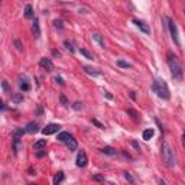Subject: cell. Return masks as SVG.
<instances>
[{
  "mask_svg": "<svg viewBox=\"0 0 185 185\" xmlns=\"http://www.w3.org/2000/svg\"><path fill=\"white\" fill-rule=\"evenodd\" d=\"M64 45H65V48H67L68 51L71 52V54H74L75 52V49H74V46H72V42H70V41H64Z\"/></svg>",
  "mask_w": 185,
  "mask_h": 185,
  "instance_id": "cell-26",
  "label": "cell"
},
{
  "mask_svg": "<svg viewBox=\"0 0 185 185\" xmlns=\"http://www.w3.org/2000/svg\"><path fill=\"white\" fill-rule=\"evenodd\" d=\"M104 95H106L107 99H110V100H111V99H113V95H111V94H110V93H109V91H104Z\"/></svg>",
  "mask_w": 185,
  "mask_h": 185,
  "instance_id": "cell-38",
  "label": "cell"
},
{
  "mask_svg": "<svg viewBox=\"0 0 185 185\" xmlns=\"http://www.w3.org/2000/svg\"><path fill=\"white\" fill-rule=\"evenodd\" d=\"M80 52H81V55H84L87 59H94L93 52H90L88 49H85V48H81V49H80Z\"/></svg>",
  "mask_w": 185,
  "mask_h": 185,
  "instance_id": "cell-22",
  "label": "cell"
},
{
  "mask_svg": "<svg viewBox=\"0 0 185 185\" xmlns=\"http://www.w3.org/2000/svg\"><path fill=\"white\" fill-rule=\"evenodd\" d=\"M122 153H123V156H124V158H127V159H132V156H130V155L127 153V152H124V150H123Z\"/></svg>",
  "mask_w": 185,
  "mask_h": 185,
  "instance_id": "cell-39",
  "label": "cell"
},
{
  "mask_svg": "<svg viewBox=\"0 0 185 185\" xmlns=\"http://www.w3.org/2000/svg\"><path fill=\"white\" fill-rule=\"evenodd\" d=\"M101 153H104V155H107V156H116V155L119 153L116 149H113V148H110V146H104L101 150H100Z\"/></svg>",
  "mask_w": 185,
  "mask_h": 185,
  "instance_id": "cell-14",
  "label": "cell"
},
{
  "mask_svg": "<svg viewBox=\"0 0 185 185\" xmlns=\"http://www.w3.org/2000/svg\"><path fill=\"white\" fill-rule=\"evenodd\" d=\"M23 133H26V132H25V129H16V130H13V136H15V138H22V136H23Z\"/></svg>",
  "mask_w": 185,
  "mask_h": 185,
  "instance_id": "cell-28",
  "label": "cell"
},
{
  "mask_svg": "<svg viewBox=\"0 0 185 185\" xmlns=\"http://www.w3.org/2000/svg\"><path fill=\"white\" fill-rule=\"evenodd\" d=\"M93 39L99 43L101 48H106V42H104V38H103L100 33H93Z\"/></svg>",
  "mask_w": 185,
  "mask_h": 185,
  "instance_id": "cell-18",
  "label": "cell"
},
{
  "mask_svg": "<svg viewBox=\"0 0 185 185\" xmlns=\"http://www.w3.org/2000/svg\"><path fill=\"white\" fill-rule=\"evenodd\" d=\"M132 145H133V148H136V149H140V146H139L138 142H132Z\"/></svg>",
  "mask_w": 185,
  "mask_h": 185,
  "instance_id": "cell-40",
  "label": "cell"
},
{
  "mask_svg": "<svg viewBox=\"0 0 185 185\" xmlns=\"http://www.w3.org/2000/svg\"><path fill=\"white\" fill-rule=\"evenodd\" d=\"M65 145L68 146V149L71 150V152L77 150V148H78V143H77V140H75V138H74V136H71V138L68 139L67 142H65Z\"/></svg>",
  "mask_w": 185,
  "mask_h": 185,
  "instance_id": "cell-12",
  "label": "cell"
},
{
  "mask_svg": "<svg viewBox=\"0 0 185 185\" xmlns=\"http://www.w3.org/2000/svg\"><path fill=\"white\" fill-rule=\"evenodd\" d=\"M71 107L74 109V110L80 111V110H83V109H84V103H81V101H75L74 104H71Z\"/></svg>",
  "mask_w": 185,
  "mask_h": 185,
  "instance_id": "cell-24",
  "label": "cell"
},
{
  "mask_svg": "<svg viewBox=\"0 0 185 185\" xmlns=\"http://www.w3.org/2000/svg\"><path fill=\"white\" fill-rule=\"evenodd\" d=\"M93 124H95V126L99 127V129H104V124H103V123H100L99 120H97V119H93Z\"/></svg>",
  "mask_w": 185,
  "mask_h": 185,
  "instance_id": "cell-30",
  "label": "cell"
},
{
  "mask_svg": "<svg viewBox=\"0 0 185 185\" xmlns=\"http://www.w3.org/2000/svg\"><path fill=\"white\" fill-rule=\"evenodd\" d=\"M158 185H166V184H165V181H162V179H161V181L158 182Z\"/></svg>",
  "mask_w": 185,
  "mask_h": 185,
  "instance_id": "cell-44",
  "label": "cell"
},
{
  "mask_svg": "<svg viewBox=\"0 0 185 185\" xmlns=\"http://www.w3.org/2000/svg\"><path fill=\"white\" fill-rule=\"evenodd\" d=\"M54 26H55V28H58V29H62V28H64V26H62V22H61L59 19H55V20H54Z\"/></svg>",
  "mask_w": 185,
  "mask_h": 185,
  "instance_id": "cell-31",
  "label": "cell"
},
{
  "mask_svg": "<svg viewBox=\"0 0 185 185\" xmlns=\"http://www.w3.org/2000/svg\"><path fill=\"white\" fill-rule=\"evenodd\" d=\"M55 83H56V84H59V85H65V83H64V80L61 78V77H58V75L55 77Z\"/></svg>",
  "mask_w": 185,
  "mask_h": 185,
  "instance_id": "cell-34",
  "label": "cell"
},
{
  "mask_svg": "<svg viewBox=\"0 0 185 185\" xmlns=\"http://www.w3.org/2000/svg\"><path fill=\"white\" fill-rule=\"evenodd\" d=\"M29 172H31V173H29V175H35V173H36V171H33V169H32V168H31V169H29Z\"/></svg>",
  "mask_w": 185,
  "mask_h": 185,
  "instance_id": "cell-42",
  "label": "cell"
},
{
  "mask_svg": "<svg viewBox=\"0 0 185 185\" xmlns=\"http://www.w3.org/2000/svg\"><path fill=\"white\" fill-rule=\"evenodd\" d=\"M29 185H36V184H29Z\"/></svg>",
  "mask_w": 185,
  "mask_h": 185,
  "instance_id": "cell-46",
  "label": "cell"
},
{
  "mask_svg": "<svg viewBox=\"0 0 185 185\" xmlns=\"http://www.w3.org/2000/svg\"><path fill=\"white\" fill-rule=\"evenodd\" d=\"M38 130H39V124H38V122H29L28 124H26V127H25V132H26V133H31V134L36 133Z\"/></svg>",
  "mask_w": 185,
  "mask_h": 185,
  "instance_id": "cell-10",
  "label": "cell"
},
{
  "mask_svg": "<svg viewBox=\"0 0 185 185\" xmlns=\"http://www.w3.org/2000/svg\"><path fill=\"white\" fill-rule=\"evenodd\" d=\"M19 88L22 91H29L31 90V84L26 75H19Z\"/></svg>",
  "mask_w": 185,
  "mask_h": 185,
  "instance_id": "cell-8",
  "label": "cell"
},
{
  "mask_svg": "<svg viewBox=\"0 0 185 185\" xmlns=\"http://www.w3.org/2000/svg\"><path fill=\"white\" fill-rule=\"evenodd\" d=\"M64 178H65V175H64L62 171H59V172H56V175L54 177V185H61L64 181Z\"/></svg>",
  "mask_w": 185,
  "mask_h": 185,
  "instance_id": "cell-17",
  "label": "cell"
},
{
  "mask_svg": "<svg viewBox=\"0 0 185 185\" xmlns=\"http://www.w3.org/2000/svg\"><path fill=\"white\" fill-rule=\"evenodd\" d=\"M13 43H15V46L17 48V51H23V46H22V42H20L19 39H15V42H13Z\"/></svg>",
  "mask_w": 185,
  "mask_h": 185,
  "instance_id": "cell-29",
  "label": "cell"
},
{
  "mask_svg": "<svg viewBox=\"0 0 185 185\" xmlns=\"http://www.w3.org/2000/svg\"><path fill=\"white\" fill-rule=\"evenodd\" d=\"M71 136H72V134H70L68 132H61V133H58V140H59V142H64V143H65L68 139L71 138Z\"/></svg>",
  "mask_w": 185,
  "mask_h": 185,
  "instance_id": "cell-20",
  "label": "cell"
},
{
  "mask_svg": "<svg viewBox=\"0 0 185 185\" xmlns=\"http://www.w3.org/2000/svg\"><path fill=\"white\" fill-rule=\"evenodd\" d=\"M39 65H41V68H43V70H45V71H48V72H51L52 70H54V64H52V61L49 58H46V56L41 58Z\"/></svg>",
  "mask_w": 185,
  "mask_h": 185,
  "instance_id": "cell-7",
  "label": "cell"
},
{
  "mask_svg": "<svg viewBox=\"0 0 185 185\" xmlns=\"http://www.w3.org/2000/svg\"><path fill=\"white\" fill-rule=\"evenodd\" d=\"M93 179L94 181H100V182H104V178L101 175H93Z\"/></svg>",
  "mask_w": 185,
  "mask_h": 185,
  "instance_id": "cell-35",
  "label": "cell"
},
{
  "mask_svg": "<svg viewBox=\"0 0 185 185\" xmlns=\"http://www.w3.org/2000/svg\"><path fill=\"white\" fill-rule=\"evenodd\" d=\"M161 153H162V159L165 162V165L168 168H173L177 165V156H175V150L169 143L163 140L162 142V148H161Z\"/></svg>",
  "mask_w": 185,
  "mask_h": 185,
  "instance_id": "cell-2",
  "label": "cell"
},
{
  "mask_svg": "<svg viewBox=\"0 0 185 185\" xmlns=\"http://www.w3.org/2000/svg\"><path fill=\"white\" fill-rule=\"evenodd\" d=\"M165 20L168 22V31H169L171 33V38H172V41L175 42V45H177L178 48H181V42H179V32H178V26L177 23L173 22L171 17H165Z\"/></svg>",
  "mask_w": 185,
  "mask_h": 185,
  "instance_id": "cell-4",
  "label": "cell"
},
{
  "mask_svg": "<svg viewBox=\"0 0 185 185\" xmlns=\"http://www.w3.org/2000/svg\"><path fill=\"white\" fill-rule=\"evenodd\" d=\"M133 23L136 25L143 33H150V29H149V26H148L146 22H143V20H140V19H133Z\"/></svg>",
  "mask_w": 185,
  "mask_h": 185,
  "instance_id": "cell-9",
  "label": "cell"
},
{
  "mask_svg": "<svg viewBox=\"0 0 185 185\" xmlns=\"http://www.w3.org/2000/svg\"><path fill=\"white\" fill-rule=\"evenodd\" d=\"M75 165L78 168H85L88 165V158H87V153L84 150H80L78 155H77V161H75Z\"/></svg>",
  "mask_w": 185,
  "mask_h": 185,
  "instance_id": "cell-5",
  "label": "cell"
},
{
  "mask_svg": "<svg viewBox=\"0 0 185 185\" xmlns=\"http://www.w3.org/2000/svg\"><path fill=\"white\" fill-rule=\"evenodd\" d=\"M83 70H84V72H85V74L93 75V77H99V75L101 74L99 70H95V68H93V67H84Z\"/></svg>",
  "mask_w": 185,
  "mask_h": 185,
  "instance_id": "cell-16",
  "label": "cell"
},
{
  "mask_svg": "<svg viewBox=\"0 0 185 185\" xmlns=\"http://www.w3.org/2000/svg\"><path fill=\"white\" fill-rule=\"evenodd\" d=\"M3 110H6V106H4V103L0 100V113H2Z\"/></svg>",
  "mask_w": 185,
  "mask_h": 185,
  "instance_id": "cell-37",
  "label": "cell"
},
{
  "mask_svg": "<svg viewBox=\"0 0 185 185\" xmlns=\"http://www.w3.org/2000/svg\"><path fill=\"white\" fill-rule=\"evenodd\" d=\"M42 111H43L42 109H41V107H38V114H42Z\"/></svg>",
  "mask_w": 185,
  "mask_h": 185,
  "instance_id": "cell-45",
  "label": "cell"
},
{
  "mask_svg": "<svg viewBox=\"0 0 185 185\" xmlns=\"http://www.w3.org/2000/svg\"><path fill=\"white\" fill-rule=\"evenodd\" d=\"M153 134H155V130L150 127V129H146L145 132H143V139L145 140H150V139L153 138Z\"/></svg>",
  "mask_w": 185,
  "mask_h": 185,
  "instance_id": "cell-21",
  "label": "cell"
},
{
  "mask_svg": "<svg viewBox=\"0 0 185 185\" xmlns=\"http://www.w3.org/2000/svg\"><path fill=\"white\" fill-rule=\"evenodd\" d=\"M166 62H168V67L171 70V75L175 81H182V77H184V71H182V65L181 61L173 52L168 51L166 52Z\"/></svg>",
  "mask_w": 185,
  "mask_h": 185,
  "instance_id": "cell-1",
  "label": "cell"
},
{
  "mask_svg": "<svg viewBox=\"0 0 185 185\" xmlns=\"http://www.w3.org/2000/svg\"><path fill=\"white\" fill-rule=\"evenodd\" d=\"M127 114H130L133 120H139V114H138V111H134L133 109H127Z\"/></svg>",
  "mask_w": 185,
  "mask_h": 185,
  "instance_id": "cell-27",
  "label": "cell"
},
{
  "mask_svg": "<svg viewBox=\"0 0 185 185\" xmlns=\"http://www.w3.org/2000/svg\"><path fill=\"white\" fill-rule=\"evenodd\" d=\"M25 17H26V19H32V17H35V12H33L32 4H26V6H25Z\"/></svg>",
  "mask_w": 185,
  "mask_h": 185,
  "instance_id": "cell-15",
  "label": "cell"
},
{
  "mask_svg": "<svg viewBox=\"0 0 185 185\" xmlns=\"http://www.w3.org/2000/svg\"><path fill=\"white\" fill-rule=\"evenodd\" d=\"M32 33H33V36L36 39L41 36V26H39V19L38 17H35L33 23H32Z\"/></svg>",
  "mask_w": 185,
  "mask_h": 185,
  "instance_id": "cell-11",
  "label": "cell"
},
{
  "mask_svg": "<svg viewBox=\"0 0 185 185\" xmlns=\"http://www.w3.org/2000/svg\"><path fill=\"white\" fill-rule=\"evenodd\" d=\"M61 130V126L59 124H56V123H49V124H46V126L42 129V133L45 134V136H49V134H54L56 133V132H59Z\"/></svg>",
  "mask_w": 185,
  "mask_h": 185,
  "instance_id": "cell-6",
  "label": "cell"
},
{
  "mask_svg": "<svg viewBox=\"0 0 185 185\" xmlns=\"http://www.w3.org/2000/svg\"><path fill=\"white\" fill-rule=\"evenodd\" d=\"M124 178H126V179L130 182V184H133V182H134V178L132 177V175H130L129 172H124Z\"/></svg>",
  "mask_w": 185,
  "mask_h": 185,
  "instance_id": "cell-32",
  "label": "cell"
},
{
  "mask_svg": "<svg viewBox=\"0 0 185 185\" xmlns=\"http://www.w3.org/2000/svg\"><path fill=\"white\" fill-rule=\"evenodd\" d=\"M52 54H54V55H55V56H59V55H61V54H59L58 51H52Z\"/></svg>",
  "mask_w": 185,
  "mask_h": 185,
  "instance_id": "cell-41",
  "label": "cell"
},
{
  "mask_svg": "<svg viewBox=\"0 0 185 185\" xmlns=\"http://www.w3.org/2000/svg\"><path fill=\"white\" fill-rule=\"evenodd\" d=\"M152 91L162 100L171 99V93H169V88H168V84L161 78H153V81H152Z\"/></svg>",
  "mask_w": 185,
  "mask_h": 185,
  "instance_id": "cell-3",
  "label": "cell"
},
{
  "mask_svg": "<svg viewBox=\"0 0 185 185\" xmlns=\"http://www.w3.org/2000/svg\"><path fill=\"white\" fill-rule=\"evenodd\" d=\"M117 65L120 68H132V65L129 62H126V61H123V59H117Z\"/></svg>",
  "mask_w": 185,
  "mask_h": 185,
  "instance_id": "cell-25",
  "label": "cell"
},
{
  "mask_svg": "<svg viewBox=\"0 0 185 185\" xmlns=\"http://www.w3.org/2000/svg\"><path fill=\"white\" fill-rule=\"evenodd\" d=\"M22 138H15L13 136V143H12V149H13V153L17 155V152H19L20 146H22V140H20Z\"/></svg>",
  "mask_w": 185,
  "mask_h": 185,
  "instance_id": "cell-13",
  "label": "cell"
},
{
  "mask_svg": "<svg viewBox=\"0 0 185 185\" xmlns=\"http://www.w3.org/2000/svg\"><path fill=\"white\" fill-rule=\"evenodd\" d=\"M59 100H61V103H62V106H64V107H68V106H70V103H68V100L65 99L64 95H61V99H59Z\"/></svg>",
  "mask_w": 185,
  "mask_h": 185,
  "instance_id": "cell-33",
  "label": "cell"
},
{
  "mask_svg": "<svg viewBox=\"0 0 185 185\" xmlns=\"http://www.w3.org/2000/svg\"><path fill=\"white\" fill-rule=\"evenodd\" d=\"M2 87H3L4 93H7V91H9V85H7V83H6V81H2Z\"/></svg>",
  "mask_w": 185,
  "mask_h": 185,
  "instance_id": "cell-36",
  "label": "cell"
},
{
  "mask_svg": "<svg viewBox=\"0 0 185 185\" xmlns=\"http://www.w3.org/2000/svg\"><path fill=\"white\" fill-rule=\"evenodd\" d=\"M45 155V152H38V158H42Z\"/></svg>",
  "mask_w": 185,
  "mask_h": 185,
  "instance_id": "cell-43",
  "label": "cell"
},
{
  "mask_svg": "<svg viewBox=\"0 0 185 185\" xmlns=\"http://www.w3.org/2000/svg\"><path fill=\"white\" fill-rule=\"evenodd\" d=\"M43 148H46V140L45 139H41V140L33 143V149L35 150H42Z\"/></svg>",
  "mask_w": 185,
  "mask_h": 185,
  "instance_id": "cell-19",
  "label": "cell"
},
{
  "mask_svg": "<svg viewBox=\"0 0 185 185\" xmlns=\"http://www.w3.org/2000/svg\"><path fill=\"white\" fill-rule=\"evenodd\" d=\"M12 101L16 103V104H19V103L23 101V95L20 94V93H16V94L12 95Z\"/></svg>",
  "mask_w": 185,
  "mask_h": 185,
  "instance_id": "cell-23",
  "label": "cell"
}]
</instances>
